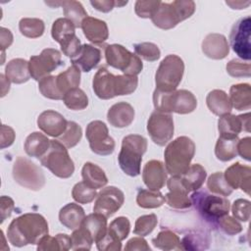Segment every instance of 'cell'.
<instances>
[{
  "label": "cell",
  "instance_id": "1",
  "mask_svg": "<svg viewBox=\"0 0 251 251\" xmlns=\"http://www.w3.org/2000/svg\"><path fill=\"white\" fill-rule=\"evenodd\" d=\"M46 234L48 224L45 218L37 213H26L16 218L7 229L8 240L17 247L37 244Z\"/></svg>",
  "mask_w": 251,
  "mask_h": 251
},
{
  "label": "cell",
  "instance_id": "2",
  "mask_svg": "<svg viewBox=\"0 0 251 251\" xmlns=\"http://www.w3.org/2000/svg\"><path fill=\"white\" fill-rule=\"evenodd\" d=\"M137 84L138 78L136 75H114L105 67H101L96 72L92 81L94 93L103 100L131 94L136 89Z\"/></svg>",
  "mask_w": 251,
  "mask_h": 251
},
{
  "label": "cell",
  "instance_id": "3",
  "mask_svg": "<svg viewBox=\"0 0 251 251\" xmlns=\"http://www.w3.org/2000/svg\"><path fill=\"white\" fill-rule=\"evenodd\" d=\"M195 154V144L187 136H179L165 149V168L172 176H180L187 171Z\"/></svg>",
  "mask_w": 251,
  "mask_h": 251
},
{
  "label": "cell",
  "instance_id": "4",
  "mask_svg": "<svg viewBox=\"0 0 251 251\" xmlns=\"http://www.w3.org/2000/svg\"><path fill=\"white\" fill-rule=\"evenodd\" d=\"M153 104L156 111L163 113L189 114L197 107V99L194 94L188 90L180 89L174 91L154 90Z\"/></svg>",
  "mask_w": 251,
  "mask_h": 251
},
{
  "label": "cell",
  "instance_id": "5",
  "mask_svg": "<svg viewBox=\"0 0 251 251\" xmlns=\"http://www.w3.org/2000/svg\"><path fill=\"white\" fill-rule=\"evenodd\" d=\"M147 150V140L138 134H129L123 138L122 148L118 157L122 171L129 176L140 174L142 156Z\"/></svg>",
  "mask_w": 251,
  "mask_h": 251
},
{
  "label": "cell",
  "instance_id": "6",
  "mask_svg": "<svg viewBox=\"0 0 251 251\" xmlns=\"http://www.w3.org/2000/svg\"><path fill=\"white\" fill-rule=\"evenodd\" d=\"M194 11L195 3L193 1L176 0L171 3L161 2L151 20L157 27L171 29L180 22L191 17Z\"/></svg>",
  "mask_w": 251,
  "mask_h": 251
},
{
  "label": "cell",
  "instance_id": "7",
  "mask_svg": "<svg viewBox=\"0 0 251 251\" xmlns=\"http://www.w3.org/2000/svg\"><path fill=\"white\" fill-rule=\"evenodd\" d=\"M40 163L60 178H68L75 172V165L67 147L58 140H50V146L40 158Z\"/></svg>",
  "mask_w": 251,
  "mask_h": 251
},
{
  "label": "cell",
  "instance_id": "8",
  "mask_svg": "<svg viewBox=\"0 0 251 251\" xmlns=\"http://www.w3.org/2000/svg\"><path fill=\"white\" fill-rule=\"evenodd\" d=\"M184 63L182 59L175 54L168 55L160 63L156 75V89L160 91H174L182 79Z\"/></svg>",
  "mask_w": 251,
  "mask_h": 251
},
{
  "label": "cell",
  "instance_id": "9",
  "mask_svg": "<svg viewBox=\"0 0 251 251\" xmlns=\"http://www.w3.org/2000/svg\"><path fill=\"white\" fill-rule=\"evenodd\" d=\"M190 199L198 213L207 221L215 223L220 218L228 215L230 204L228 199L224 196L196 190Z\"/></svg>",
  "mask_w": 251,
  "mask_h": 251
},
{
  "label": "cell",
  "instance_id": "10",
  "mask_svg": "<svg viewBox=\"0 0 251 251\" xmlns=\"http://www.w3.org/2000/svg\"><path fill=\"white\" fill-rule=\"evenodd\" d=\"M105 58L109 66L122 71L126 75H137L143 68L140 58L120 44L107 45Z\"/></svg>",
  "mask_w": 251,
  "mask_h": 251
},
{
  "label": "cell",
  "instance_id": "11",
  "mask_svg": "<svg viewBox=\"0 0 251 251\" xmlns=\"http://www.w3.org/2000/svg\"><path fill=\"white\" fill-rule=\"evenodd\" d=\"M13 177L21 186L30 190H40L45 184L42 170L25 157H18L13 165Z\"/></svg>",
  "mask_w": 251,
  "mask_h": 251
},
{
  "label": "cell",
  "instance_id": "12",
  "mask_svg": "<svg viewBox=\"0 0 251 251\" xmlns=\"http://www.w3.org/2000/svg\"><path fill=\"white\" fill-rule=\"evenodd\" d=\"M75 29L74 24L66 18L57 19L53 23L51 29L53 39L61 45L62 52L71 59L75 58L81 48Z\"/></svg>",
  "mask_w": 251,
  "mask_h": 251
},
{
  "label": "cell",
  "instance_id": "13",
  "mask_svg": "<svg viewBox=\"0 0 251 251\" xmlns=\"http://www.w3.org/2000/svg\"><path fill=\"white\" fill-rule=\"evenodd\" d=\"M86 138L92 152L107 156L115 150V140L109 135L107 126L101 121H92L86 126Z\"/></svg>",
  "mask_w": 251,
  "mask_h": 251
},
{
  "label": "cell",
  "instance_id": "14",
  "mask_svg": "<svg viewBox=\"0 0 251 251\" xmlns=\"http://www.w3.org/2000/svg\"><path fill=\"white\" fill-rule=\"evenodd\" d=\"M250 30L251 19L249 16H246L239 19L232 25L229 34V41L232 50L240 59L247 62L251 59Z\"/></svg>",
  "mask_w": 251,
  "mask_h": 251
},
{
  "label": "cell",
  "instance_id": "15",
  "mask_svg": "<svg viewBox=\"0 0 251 251\" xmlns=\"http://www.w3.org/2000/svg\"><path fill=\"white\" fill-rule=\"evenodd\" d=\"M174 120L171 114L155 111L147 122V131L154 143L159 146L167 144L174 135Z\"/></svg>",
  "mask_w": 251,
  "mask_h": 251
},
{
  "label": "cell",
  "instance_id": "16",
  "mask_svg": "<svg viewBox=\"0 0 251 251\" xmlns=\"http://www.w3.org/2000/svg\"><path fill=\"white\" fill-rule=\"evenodd\" d=\"M28 65L30 76L39 81L62 65L61 53L57 49L46 48L39 55L31 56Z\"/></svg>",
  "mask_w": 251,
  "mask_h": 251
},
{
  "label": "cell",
  "instance_id": "17",
  "mask_svg": "<svg viewBox=\"0 0 251 251\" xmlns=\"http://www.w3.org/2000/svg\"><path fill=\"white\" fill-rule=\"evenodd\" d=\"M125 202L124 192L115 186L103 188L96 196L93 212L99 213L106 218L113 216Z\"/></svg>",
  "mask_w": 251,
  "mask_h": 251
},
{
  "label": "cell",
  "instance_id": "18",
  "mask_svg": "<svg viewBox=\"0 0 251 251\" xmlns=\"http://www.w3.org/2000/svg\"><path fill=\"white\" fill-rule=\"evenodd\" d=\"M250 114L246 113L239 116L230 113L221 116L218 122V129L223 137H236L241 130L249 131Z\"/></svg>",
  "mask_w": 251,
  "mask_h": 251
},
{
  "label": "cell",
  "instance_id": "19",
  "mask_svg": "<svg viewBox=\"0 0 251 251\" xmlns=\"http://www.w3.org/2000/svg\"><path fill=\"white\" fill-rule=\"evenodd\" d=\"M169 192L165 199L167 204L175 209H187L192 205L191 199L188 197V191L181 182L179 176H173L167 181Z\"/></svg>",
  "mask_w": 251,
  "mask_h": 251
},
{
  "label": "cell",
  "instance_id": "20",
  "mask_svg": "<svg viewBox=\"0 0 251 251\" xmlns=\"http://www.w3.org/2000/svg\"><path fill=\"white\" fill-rule=\"evenodd\" d=\"M68 121L63 115L54 111L46 110L42 112L37 119L38 127L47 135L59 137L66 130Z\"/></svg>",
  "mask_w": 251,
  "mask_h": 251
},
{
  "label": "cell",
  "instance_id": "21",
  "mask_svg": "<svg viewBox=\"0 0 251 251\" xmlns=\"http://www.w3.org/2000/svg\"><path fill=\"white\" fill-rule=\"evenodd\" d=\"M224 176L226 182L232 189L240 188L248 195L250 194V189H251L250 167L241 165L240 163H235L226 170Z\"/></svg>",
  "mask_w": 251,
  "mask_h": 251
},
{
  "label": "cell",
  "instance_id": "22",
  "mask_svg": "<svg viewBox=\"0 0 251 251\" xmlns=\"http://www.w3.org/2000/svg\"><path fill=\"white\" fill-rule=\"evenodd\" d=\"M142 179L150 190H160L167 181V170L163 163L151 160L144 165Z\"/></svg>",
  "mask_w": 251,
  "mask_h": 251
},
{
  "label": "cell",
  "instance_id": "23",
  "mask_svg": "<svg viewBox=\"0 0 251 251\" xmlns=\"http://www.w3.org/2000/svg\"><path fill=\"white\" fill-rule=\"evenodd\" d=\"M202 51L208 58L222 60L228 55L229 46L225 35L210 33L202 42Z\"/></svg>",
  "mask_w": 251,
  "mask_h": 251
},
{
  "label": "cell",
  "instance_id": "24",
  "mask_svg": "<svg viewBox=\"0 0 251 251\" xmlns=\"http://www.w3.org/2000/svg\"><path fill=\"white\" fill-rule=\"evenodd\" d=\"M107 120L114 127L128 126L134 120V109L126 102L116 103L108 110Z\"/></svg>",
  "mask_w": 251,
  "mask_h": 251
},
{
  "label": "cell",
  "instance_id": "25",
  "mask_svg": "<svg viewBox=\"0 0 251 251\" xmlns=\"http://www.w3.org/2000/svg\"><path fill=\"white\" fill-rule=\"evenodd\" d=\"M84 36L94 44H102L108 39L109 30L107 24L99 19L87 17L81 24Z\"/></svg>",
  "mask_w": 251,
  "mask_h": 251
},
{
  "label": "cell",
  "instance_id": "26",
  "mask_svg": "<svg viewBox=\"0 0 251 251\" xmlns=\"http://www.w3.org/2000/svg\"><path fill=\"white\" fill-rule=\"evenodd\" d=\"M101 57L102 54L100 49L90 44H83L81 45L78 54L71 59V62L82 72L88 73L98 65Z\"/></svg>",
  "mask_w": 251,
  "mask_h": 251
},
{
  "label": "cell",
  "instance_id": "27",
  "mask_svg": "<svg viewBox=\"0 0 251 251\" xmlns=\"http://www.w3.org/2000/svg\"><path fill=\"white\" fill-rule=\"evenodd\" d=\"M107 218L99 213H92L87 215L80 226L91 236L93 241L96 243L99 241L107 232Z\"/></svg>",
  "mask_w": 251,
  "mask_h": 251
},
{
  "label": "cell",
  "instance_id": "28",
  "mask_svg": "<svg viewBox=\"0 0 251 251\" xmlns=\"http://www.w3.org/2000/svg\"><path fill=\"white\" fill-rule=\"evenodd\" d=\"M84 218V210L75 203L67 204L59 212L60 223L71 230L78 228Z\"/></svg>",
  "mask_w": 251,
  "mask_h": 251
},
{
  "label": "cell",
  "instance_id": "29",
  "mask_svg": "<svg viewBox=\"0 0 251 251\" xmlns=\"http://www.w3.org/2000/svg\"><path fill=\"white\" fill-rule=\"evenodd\" d=\"M5 75L11 82L17 84L26 82L30 78L28 62L21 58L11 60L5 68Z\"/></svg>",
  "mask_w": 251,
  "mask_h": 251
},
{
  "label": "cell",
  "instance_id": "30",
  "mask_svg": "<svg viewBox=\"0 0 251 251\" xmlns=\"http://www.w3.org/2000/svg\"><path fill=\"white\" fill-rule=\"evenodd\" d=\"M231 106L237 111L249 110L251 107V87L248 83H237L229 89Z\"/></svg>",
  "mask_w": 251,
  "mask_h": 251
},
{
  "label": "cell",
  "instance_id": "31",
  "mask_svg": "<svg viewBox=\"0 0 251 251\" xmlns=\"http://www.w3.org/2000/svg\"><path fill=\"white\" fill-rule=\"evenodd\" d=\"M206 104L209 110L217 116L228 114L232 109L228 95L221 89H214L209 92L206 97Z\"/></svg>",
  "mask_w": 251,
  "mask_h": 251
},
{
  "label": "cell",
  "instance_id": "32",
  "mask_svg": "<svg viewBox=\"0 0 251 251\" xmlns=\"http://www.w3.org/2000/svg\"><path fill=\"white\" fill-rule=\"evenodd\" d=\"M50 140L43 133L34 131L25 141V151L29 157L40 159L48 150Z\"/></svg>",
  "mask_w": 251,
  "mask_h": 251
},
{
  "label": "cell",
  "instance_id": "33",
  "mask_svg": "<svg viewBox=\"0 0 251 251\" xmlns=\"http://www.w3.org/2000/svg\"><path fill=\"white\" fill-rule=\"evenodd\" d=\"M206 176L207 173L201 165L193 164L190 165L187 171L180 175L179 177L186 190L188 192H191L198 190L202 186Z\"/></svg>",
  "mask_w": 251,
  "mask_h": 251
},
{
  "label": "cell",
  "instance_id": "34",
  "mask_svg": "<svg viewBox=\"0 0 251 251\" xmlns=\"http://www.w3.org/2000/svg\"><path fill=\"white\" fill-rule=\"evenodd\" d=\"M81 176L83 181L94 189L102 188L108 182V178L104 171L99 166L90 162H87L83 165Z\"/></svg>",
  "mask_w": 251,
  "mask_h": 251
},
{
  "label": "cell",
  "instance_id": "35",
  "mask_svg": "<svg viewBox=\"0 0 251 251\" xmlns=\"http://www.w3.org/2000/svg\"><path fill=\"white\" fill-rule=\"evenodd\" d=\"M56 83L63 95L67 91L76 88L80 83V70L76 66L72 65L65 72L56 75Z\"/></svg>",
  "mask_w": 251,
  "mask_h": 251
},
{
  "label": "cell",
  "instance_id": "36",
  "mask_svg": "<svg viewBox=\"0 0 251 251\" xmlns=\"http://www.w3.org/2000/svg\"><path fill=\"white\" fill-rule=\"evenodd\" d=\"M238 138L236 137H223L220 136L217 140L215 147L216 157L223 161L227 162L236 157L237 155V143Z\"/></svg>",
  "mask_w": 251,
  "mask_h": 251
},
{
  "label": "cell",
  "instance_id": "37",
  "mask_svg": "<svg viewBox=\"0 0 251 251\" xmlns=\"http://www.w3.org/2000/svg\"><path fill=\"white\" fill-rule=\"evenodd\" d=\"M60 4L63 6L64 15L66 19L70 20L75 27H81L83 20L88 17L81 3L78 1L71 0L60 2Z\"/></svg>",
  "mask_w": 251,
  "mask_h": 251
},
{
  "label": "cell",
  "instance_id": "38",
  "mask_svg": "<svg viewBox=\"0 0 251 251\" xmlns=\"http://www.w3.org/2000/svg\"><path fill=\"white\" fill-rule=\"evenodd\" d=\"M166 202L165 196L159 190L140 189L136 195V203L144 209H154L161 207Z\"/></svg>",
  "mask_w": 251,
  "mask_h": 251
},
{
  "label": "cell",
  "instance_id": "39",
  "mask_svg": "<svg viewBox=\"0 0 251 251\" xmlns=\"http://www.w3.org/2000/svg\"><path fill=\"white\" fill-rule=\"evenodd\" d=\"M152 243L155 247L165 251L183 250L179 237L169 229L160 231L158 235L152 239Z\"/></svg>",
  "mask_w": 251,
  "mask_h": 251
},
{
  "label": "cell",
  "instance_id": "40",
  "mask_svg": "<svg viewBox=\"0 0 251 251\" xmlns=\"http://www.w3.org/2000/svg\"><path fill=\"white\" fill-rule=\"evenodd\" d=\"M21 33L28 38L40 37L45 29L44 22L36 18H24L19 23Z\"/></svg>",
  "mask_w": 251,
  "mask_h": 251
},
{
  "label": "cell",
  "instance_id": "41",
  "mask_svg": "<svg viewBox=\"0 0 251 251\" xmlns=\"http://www.w3.org/2000/svg\"><path fill=\"white\" fill-rule=\"evenodd\" d=\"M64 104L71 110L79 111L88 106V98L80 88H73L67 91L63 96Z\"/></svg>",
  "mask_w": 251,
  "mask_h": 251
},
{
  "label": "cell",
  "instance_id": "42",
  "mask_svg": "<svg viewBox=\"0 0 251 251\" xmlns=\"http://www.w3.org/2000/svg\"><path fill=\"white\" fill-rule=\"evenodd\" d=\"M207 187L212 193L224 197L230 195L233 190L226 182L224 174L221 172L214 173L209 176L207 180Z\"/></svg>",
  "mask_w": 251,
  "mask_h": 251
},
{
  "label": "cell",
  "instance_id": "43",
  "mask_svg": "<svg viewBox=\"0 0 251 251\" xmlns=\"http://www.w3.org/2000/svg\"><path fill=\"white\" fill-rule=\"evenodd\" d=\"M81 136L82 130L80 126L73 121H68L66 130L57 138L67 148H73L80 141Z\"/></svg>",
  "mask_w": 251,
  "mask_h": 251
},
{
  "label": "cell",
  "instance_id": "44",
  "mask_svg": "<svg viewBox=\"0 0 251 251\" xmlns=\"http://www.w3.org/2000/svg\"><path fill=\"white\" fill-rule=\"evenodd\" d=\"M38 89L40 93L48 99H52V100L63 99L64 95L60 92L57 86L55 75H48L40 79L38 81Z\"/></svg>",
  "mask_w": 251,
  "mask_h": 251
},
{
  "label": "cell",
  "instance_id": "45",
  "mask_svg": "<svg viewBox=\"0 0 251 251\" xmlns=\"http://www.w3.org/2000/svg\"><path fill=\"white\" fill-rule=\"evenodd\" d=\"M72 196L75 201L79 204H87L92 202L96 196V189L88 186L83 180L75 184L72 190Z\"/></svg>",
  "mask_w": 251,
  "mask_h": 251
},
{
  "label": "cell",
  "instance_id": "46",
  "mask_svg": "<svg viewBox=\"0 0 251 251\" xmlns=\"http://www.w3.org/2000/svg\"><path fill=\"white\" fill-rule=\"evenodd\" d=\"M157 224H158V219L155 214L141 216L135 222L133 233L142 237L146 236L153 231Z\"/></svg>",
  "mask_w": 251,
  "mask_h": 251
},
{
  "label": "cell",
  "instance_id": "47",
  "mask_svg": "<svg viewBox=\"0 0 251 251\" xmlns=\"http://www.w3.org/2000/svg\"><path fill=\"white\" fill-rule=\"evenodd\" d=\"M93 242L91 236L81 226L75 229L71 235V249L73 250H89Z\"/></svg>",
  "mask_w": 251,
  "mask_h": 251
},
{
  "label": "cell",
  "instance_id": "48",
  "mask_svg": "<svg viewBox=\"0 0 251 251\" xmlns=\"http://www.w3.org/2000/svg\"><path fill=\"white\" fill-rule=\"evenodd\" d=\"M107 230L122 241L126 239L129 233L130 223L126 217H118L111 222Z\"/></svg>",
  "mask_w": 251,
  "mask_h": 251
},
{
  "label": "cell",
  "instance_id": "49",
  "mask_svg": "<svg viewBox=\"0 0 251 251\" xmlns=\"http://www.w3.org/2000/svg\"><path fill=\"white\" fill-rule=\"evenodd\" d=\"M134 51L138 57L142 59L154 62L160 58L161 52L159 47L152 42H142L134 45Z\"/></svg>",
  "mask_w": 251,
  "mask_h": 251
},
{
  "label": "cell",
  "instance_id": "50",
  "mask_svg": "<svg viewBox=\"0 0 251 251\" xmlns=\"http://www.w3.org/2000/svg\"><path fill=\"white\" fill-rule=\"evenodd\" d=\"M226 72L229 75L233 77H249L251 66L250 63H244L243 61H240L238 59H233L226 64Z\"/></svg>",
  "mask_w": 251,
  "mask_h": 251
},
{
  "label": "cell",
  "instance_id": "51",
  "mask_svg": "<svg viewBox=\"0 0 251 251\" xmlns=\"http://www.w3.org/2000/svg\"><path fill=\"white\" fill-rule=\"evenodd\" d=\"M161 1H136L134 10L138 17L148 19L152 18L158 7L160 6Z\"/></svg>",
  "mask_w": 251,
  "mask_h": 251
},
{
  "label": "cell",
  "instance_id": "52",
  "mask_svg": "<svg viewBox=\"0 0 251 251\" xmlns=\"http://www.w3.org/2000/svg\"><path fill=\"white\" fill-rule=\"evenodd\" d=\"M233 217L241 222H247L250 219V201L246 199H237L232 205Z\"/></svg>",
  "mask_w": 251,
  "mask_h": 251
},
{
  "label": "cell",
  "instance_id": "53",
  "mask_svg": "<svg viewBox=\"0 0 251 251\" xmlns=\"http://www.w3.org/2000/svg\"><path fill=\"white\" fill-rule=\"evenodd\" d=\"M217 222L220 227L228 235L237 234L242 230V226L240 223L235 218L229 217L228 215L220 218Z\"/></svg>",
  "mask_w": 251,
  "mask_h": 251
},
{
  "label": "cell",
  "instance_id": "54",
  "mask_svg": "<svg viewBox=\"0 0 251 251\" xmlns=\"http://www.w3.org/2000/svg\"><path fill=\"white\" fill-rule=\"evenodd\" d=\"M97 249L100 251H112V250H121L122 249V243L121 240H119L117 237H115L113 234H111L108 230L106 234L96 242Z\"/></svg>",
  "mask_w": 251,
  "mask_h": 251
},
{
  "label": "cell",
  "instance_id": "55",
  "mask_svg": "<svg viewBox=\"0 0 251 251\" xmlns=\"http://www.w3.org/2000/svg\"><path fill=\"white\" fill-rule=\"evenodd\" d=\"M37 250H40V251L41 250H44V251L61 250V244L56 235L53 237V236H50L49 234H46L37 243Z\"/></svg>",
  "mask_w": 251,
  "mask_h": 251
},
{
  "label": "cell",
  "instance_id": "56",
  "mask_svg": "<svg viewBox=\"0 0 251 251\" xmlns=\"http://www.w3.org/2000/svg\"><path fill=\"white\" fill-rule=\"evenodd\" d=\"M125 250L126 251H134V250H140V251H148L150 250L149 245L147 244V241L142 238V236L140 237H132L131 239H129L125 247Z\"/></svg>",
  "mask_w": 251,
  "mask_h": 251
},
{
  "label": "cell",
  "instance_id": "57",
  "mask_svg": "<svg viewBox=\"0 0 251 251\" xmlns=\"http://www.w3.org/2000/svg\"><path fill=\"white\" fill-rule=\"evenodd\" d=\"M237 154L247 161L251 160V138L249 136L238 140Z\"/></svg>",
  "mask_w": 251,
  "mask_h": 251
},
{
  "label": "cell",
  "instance_id": "58",
  "mask_svg": "<svg viewBox=\"0 0 251 251\" xmlns=\"http://www.w3.org/2000/svg\"><path fill=\"white\" fill-rule=\"evenodd\" d=\"M15 204L12 198L8 196H1V223H3L7 218H9L14 210Z\"/></svg>",
  "mask_w": 251,
  "mask_h": 251
},
{
  "label": "cell",
  "instance_id": "59",
  "mask_svg": "<svg viewBox=\"0 0 251 251\" xmlns=\"http://www.w3.org/2000/svg\"><path fill=\"white\" fill-rule=\"evenodd\" d=\"M2 133H1V148L4 149L5 147H9L13 144L15 140V132L14 129L6 125L2 126Z\"/></svg>",
  "mask_w": 251,
  "mask_h": 251
},
{
  "label": "cell",
  "instance_id": "60",
  "mask_svg": "<svg viewBox=\"0 0 251 251\" xmlns=\"http://www.w3.org/2000/svg\"><path fill=\"white\" fill-rule=\"evenodd\" d=\"M90 4L98 11L103 13H108L115 7V1L112 0H94L90 1Z\"/></svg>",
  "mask_w": 251,
  "mask_h": 251
},
{
  "label": "cell",
  "instance_id": "61",
  "mask_svg": "<svg viewBox=\"0 0 251 251\" xmlns=\"http://www.w3.org/2000/svg\"><path fill=\"white\" fill-rule=\"evenodd\" d=\"M1 50L4 51L8 48L13 42V34L12 32L5 27H1Z\"/></svg>",
  "mask_w": 251,
  "mask_h": 251
},
{
  "label": "cell",
  "instance_id": "62",
  "mask_svg": "<svg viewBox=\"0 0 251 251\" xmlns=\"http://www.w3.org/2000/svg\"><path fill=\"white\" fill-rule=\"evenodd\" d=\"M227 5H229L232 9H238V5H240L239 6V9H244V7H246V6H248L249 4H250V2H246V3H243V2H241V1H226V2Z\"/></svg>",
  "mask_w": 251,
  "mask_h": 251
},
{
  "label": "cell",
  "instance_id": "63",
  "mask_svg": "<svg viewBox=\"0 0 251 251\" xmlns=\"http://www.w3.org/2000/svg\"><path fill=\"white\" fill-rule=\"evenodd\" d=\"M0 77H1V82H2V94H1V96L3 97V96L6 95V93L10 89V80L7 83H5L7 77L4 75H0Z\"/></svg>",
  "mask_w": 251,
  "mask_h": 251
}]
</instances>
